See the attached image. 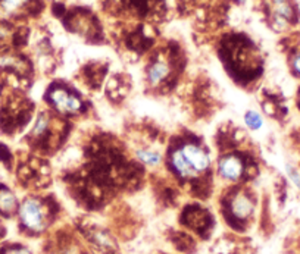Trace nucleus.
I'll return each instance as SVG.
<instances>
[{
    "label": "nucleus",
    "mask_w": 300,
    "mask_h": 254,
    "mask_svg": "<svg viewBox=\"0 0 300 254\" xmlns=\"http://www.w3.org/2000/svg\"><path fill=\"white\" fill-rule=\"evenodd\" d=\"M274 12V26L286 29L296 19V7L292 0H271Z\"/></svg>",
    "instance_id": "f03ea898"
},
{
    "label": "nucleus",
    "mask_w": 300,
    "mask_h": 254,
    "mask_svg": "<svg viewBox=\"0 0 300 254\" xmlns=\"http://www.w3.org/2000/svg\"><path fill=\"white\" fill-rule=\"evenodd\" d=\"M246 124L252 129H258V128L262 127V118L255 112H247L246 113Z\"/></svg>",
    "instance_id": "f8f14e48"
},
{
    "label": "nucleus",
    "mask_w": 300,
    "mask_h": 254,
    "mask_svg": "<svg viewBox=\"0 0 300 254\" xmlns=\"http://www.w3.org/2000/svg\"><path fill=\"white\" fill-rule=\"evenodd\" d=\"M50 99L56 107L62 112H78L81 109L82 103L75 96L68 94L63 90H55L50 94Z\"/></svg>",
    "instance_id": "20e7f679"
},
{
    "label": "nucleus",
    "mask_w": 300,
    "mask_h": 254,
    "mask_svg": "<svg viewBox=\"0 0 300 254\" xmlns=\"http://www.w3.org/2000/svg\"><path fill=\"white\" fill-rule=\"evenodd\" d=\"M298 102H299V106H300V93H299V100H298Z\"/></svg>",
    "instance_id": "dca6fc26"
},
{
    "label": "nucleus",
    "mask_w": 300,
    "mask_h": 254,
    "mask_svg": "<svg viewBox=\"0 0 300 254\" xmlns=\"http://www.w3.org/2000/svg\"><path fill=\"white\" fill-rule=\"evenodd\" d=\"M181 153L184 154V157L187 159V162L193 166V169H194L196 172L205 171V169L209 166V163H211L209 156L203 152L202 149H199L197 146H194V144H187V146L181 150Z\"/></svg>",
    "instance_id": "7ed1b4c3"
},
{
    "label": "nucleus",
    "mask_w": 300,
    "mask_h": 254,
    "mask_svg": "<svg viewBox=\"0 0 300 254\" xmlns=\"http://www.w3.org/2000/svg\"><path fill=\"white\" fill-rule=\"evenodd\" d=\"M171 160H172L174 169H175L180 175H183V177H191V175L196 174V171L193 169V166L187 162V159L184 157V154L181 153V150L174 153Z\"/></svg>",
    "instance_id": "423d86ee"
},
{
    "label": "nucleus",
    "mask_w": 300,
    "mask_h": 254,
    "mask_svg": "<svg viewBox=\"0 0 300 254\" xmlns=\"http://www.w3.org/2000/svg\"><path fill=\"white\" fill-rule=\"evenodd\" d=\"M237 1H242V0H237Z\"/></svg>",
    "instance_id": "f3484780"
},
{
    "label": "nucleus",
    "mask_w": 300,
    "mask_h": 254,
    "mask_svg": "<svg viewBox=\"0 0 300 254\" xmlns=\"http://www.w3.org/2000/svg\"><path fill=\"white\" fill-rule=\"evenodd\" d=\"M166 75H168V66L162 62H156L149 71V81L152 84H156V82L162 81Z\"/></svg>",
    "instance_id": "1a4fd4ad"
},
{
    "label": "nucleus",
    "mask_w": 300,
    "mask_h": 254,
    "mask_svg": "<svg viewBox=\"0 0 300 254\" xmlns=\"http://www.w3.org/2000/svg\"><path fill=\"white\" fill-rule=\"evenodd\" d=\"M16 209V197L7 188H0V213L9 215Z\"/></svg>",
    "instance_id": "6e6552de"
},
{
    "label": "nucleus",
    "mask_w": 300,
    "mask_h": 254,
    "mask_svg": "<svg viewBox=\"0 0 300 254\" xmlns=\"http://www.w3.org/2000/svg\"><path fill=\"white\" fill-rule=\"evenodd\" d=\"M243 172V163L237 157H225L219 163V174L225 179H237Z\"/></svg>",
    "instance_id": "39448f33"
},
{
    "label": "nucleus",
    "mask_w": 300,
    "mask_h": 254,
    "mask_svg": "<svg viewBox=\"0 0 300 254\" xmlns=\"http://www.w3.org/2000/svg\"><path fill=\"white\" fill-rule=\"evenodd\" d=\"M27 3L28 0H0V9L6 13H15Z\"/></svg>",
    "instance_id": "9d476101"
},
{
    "label": "nucleus",
    "mask_w": 300,
    "mask_h": 254,
    "mask_svg": "<svg viewBox=\"0 0 300 254\" xmlns=\"http://www.w3.org/2000/svg\"><path fill=\"white\" fill-rule=\"evenodd\" d=\"M290 66H292V71L295 72V75L300 78V49L293 53L292 60H290Z\"/></svg>",
    "instance_id": "ddd939ff"
},
{
    "label": "nucleus",
    "mask_w": 300,
    "mask_h": 254,
    "mask_svg": "<svg viewBox=\"0 0 300 254\" xmlns=\"http://www.w3.org/2000/svg\"><path fill=\"white\" fill-rule=\"evenodd\" d=\"M253 210V203L245 194H239L233 202V213L237 218H247Z\"/></svg>",
    "instance_id": "0eeeda50"
},
{
    "label": "nucleus",
    "mask_w": 300,
    "mask_h": 254,
    "mask_svg": "<svg viewBox=\"0 0 300 254\" xmlns=\"http://www.w3.org/2000/svg\"><path fill=\"white\" fill-rule=\"evenodd\" d=\"M287 174H289V178L292 179V182L298 187V190L300 191V174L290 165H287Z\"/></svg>",
    "instance_id": "4468645a"
},
{
    "label": "nucleus",
    "mask_w": 300,
    "mask_h": 254,
    "mask_svg": "<svg viewBox=\"0 0 300 254\" xmlns=\"http://www.w3.org/2000/svg\"><path fill=\"white\" fill-rule=\"evenodd\" d=\"M137 156H138V159L141 162H144L147 165H158L159 160H161L159 154L152 152H143V150H140V152H137Z\"/></svg>",
    "instance_id": "9b49d317"
},
{
    "label": "nucleus",
    "mask_w": 300,
    "mask_h": 254,
    "mask_svg": "<svg viewBox=\"0 0 300 254\" xmlns=\"http://www.w3.org/2000/svg\"><path fill=\"white\" fill-rule=\"evenodd\" d=\"M4 254H29L27 249H10Z\"/></svg>",
    "instance_id": "2eb2a0df"
},
{
    "label": "nucleus",
    "mask_w": 300,
    "mask_h": 254,
    "mask_svg": "<svg viewBox=\"0 0 300 254\" xmlns=\"http://www.w3.org/2000/svg\"><path fill=\"white\" fill-rule=\"evenodd\" d=\"M19 219L31 231H40L44 224V213L41 204L35 200L24 202L19 209Z\"/></svg>",
    "instance_id": "f257e3e1"
}]
</instances>
